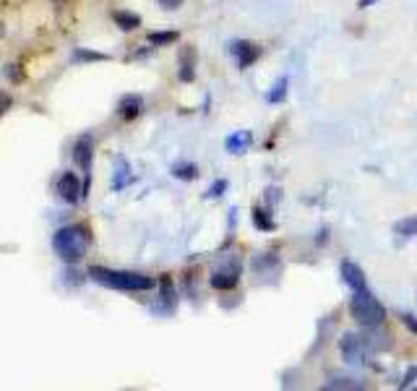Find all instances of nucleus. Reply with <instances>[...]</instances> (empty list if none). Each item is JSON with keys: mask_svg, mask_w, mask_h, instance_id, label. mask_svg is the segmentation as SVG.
<instances>
[{"mask_svg": "<svg viewBox=\"0 0 417 391\" xmlns=\"http://www.w3.org/2000/svg\"><path fill=\"white\" fill-rule=\"evenodd\" d=\"M89 276L97 285L112 287L120 292H143V289H152L154 279L139 272H115V269H104V266H91Z\"/></svg>", "mask_w": 417, "mask_h": 391, "instance_id": "nucleus-1", "label": "nucleus"}, {"mask_svg": "<svg viewBox=\"0 0 417 391\" xmlns=\"http://www.w3.org/2000/svg\"><path fill=\"white\" fill-rule=\"evenodd\" d=\"M52 248L65 263H78L89 248V230L81 224H68L52 235Z\"/></svg>", "mask_w": 417, "mask_h": 391, "instance_id": "nucleus-2", "label": "nucleus"}, {"mask_svg": "<svg viewBox=\"0 0 417 391\" xmlns=\"http://www.w3.org/2000/svg\"><path fill=\"white\" fill-rule=\"evenodd\" d=\"M350 313L352 318L360 326H368V329H376L386 321V308L381 305V300L365 287V289H355L350 300Z\"/></svg>", "mask_w": 417, "mask_h": 391, "instance_id": "nucleus-3", "label": "nucleus"}, {"mask_svg": "<svg viewBox=\"0 0 417 391\" xmlns=\"http://www.w3.org/2000/svg\"><path fill=\"white\" fill-rule=\"evenodd\" d=\"M73 159H76L78 167H84L86 172V180H91V159H94V139H91L89 133L86 136H81L73 146Z\"/></svg>", "mask_w": 417, "mask_h": 391, "instance_id": "nucleus-4", "label": "nucleus"}, {"mask_svg": "<svg viewBox=\"0 0 417 391\" xmlns=\"http://www.w3.org/2000/svg\"><path fill=\"white\" fill-rule=\"evenodd\" d=\"M230 52H233L235 58H237V65H240V68H250V65H253L261 58V47H259V45H253V42H246V39H240V42H233V45H230Z\"/></svg>", "mask_w": 417, "mask_h": 391, "instance_id": "nucleus-5", "label": "nucleus"}, {"mask_svg": "<svg viewBox=\"0 0 417 391\" xmlns=\"http://www.w3.org/2000/svg\"><path fill=\"white\" fill-rule=\"evenodd\" d=\"M58 193H60L65 204H78V198L84 196V191H81V182H78L73 172H63V178L58 180Z\"/></svg>", "mask_w": 417, "mask_h": 391, "instance_id": "nucleus-6", "label": "nucleus"}, {"mask_svg": "<svg viewBox=\"0 0 417 391\" xmlns=\"http://www.w3.org/2000/svg\"><path fill=\"white\" fill-rule=\"evenodd\" d=\"M339 274H342L344 285L350 287L352 292H355V289H365V287H368V279H365L363 269H360L355 261H342V266H339Z\"/></svg>", "mask_w": 417, "mask_h": 391, "instance_id": "nucleus-7", "label": "nucleus"}, {"mask_svg": "<svg viewBox=\"0 0 417 391\" xmlns=\"http://www.w3.org/2000/svg\"><path fill=\"white\" fill-rule=\"evenodd\" d=\"M339 347H342V355H344L347 363H363V357H365L363 337H357V334H344Z\"/></svg>", "mask_w": 417, "mask_h": 391, "instance_id": "nucleus-8", "label": "nucleus"}, {"mask_svg": "<svg viewBox=\"0 0 417 391\" xmlns=\"http://www.w3.org/2000/svg\"><path fill=\"white\" fill-rule=\"evenodd\" d=\"M143 110V99L139 94H126L120 104H117V115L123 117V120H133V117H139Z\"/></svg>", "mask_w": 417, "mask_h": 391, "instance_id": "nucleus-9", "label": "nucleus"}, {"mask_svg": "<svg viewBox=\"0 0 417 391\" xmlns=\"http://www.w3.org/2000/svg\"><path fill=\"white\" fill-rule=\"evenodd\" d=\"M250 141H253V133H250V130H237V133H233V136L224 141V146H227V152H233V154H243L248 146H250Z\"/></svg>", "mask_w": 417, "mask_h": 391, "instance_id": "nucleus-10", "label": "nucleus"}, {"mask_svg": "<svg viewBox=\"0 0 417 391\" xmlns=\"http://www.w3.org/2000/svg\"><path fill=\"white\" fill-rule=\"evenodd\" d=\"M237 279H240V269H233V272H217V274H211L208 285L214 287V289H233V287L237 285Z\"/></svg>", "mask_w": 417, "mask_h": 391, "instance_id": "nucleus-11", "label": "nucleus"}, {"mask_svg": "<svg viewBox=\"0 0 417 391\" xmlns=\"http://www.w3.org/2000/svg\"><path fill=\"white\" fill-rule=\"evenodd\" d=\"M112 21H115L123 32H133L141 26V16L139 13H130V11H112Z\"/></svg>", "mask_w": 417, "mask_h": 391, "instance_id": "nucleus-12", "label": "nucleus"}, {"mask_svg": "<svg viewBox=\"0 0 417 391\" xmlns=\"http://www.w3.org/2000/svg\"><path fill=\"white\" fill-rule=\"evenodd\" d=\"M287 86H289V78L282 76L276 84L272 86V91L266 94V102H272V104H279V102H285L287 99Z\"/></svg>", "mask_w": 417, "mask_h": 391, "instance_id": "nucleus-13", "label": "nucleus"}, {"mask_svg": "<svg viewBox=\"0 0 417 391\" xmlns=\"http://www.w3.org/2000/svg\"><path fill=\"white\" fill-rule=\"evenodd\" d=\"M178 39H180L178 32H152V34H149V45H152V47H167V45L178 42Z\"/></svg>", "mask_w": 417, "mask_h": 391, "instance_id": "nucleus-14", "label": "nucleus"}, {"mask_svg": "<svg viewBox=\"0 0 417 391\" xmlns=\"http://www.w3.org/2000/svg\"><path fill=\"white\" fill-rule=\"evenodd\" d=\"M394 233L402 235V237H415L417 235V214L415 217H407V220H399L394 224Z\"/></svg>", "mask_w": 417, "mask_h": 391, "instance_id": "nucleus-15", "label": "nucleus"}, {"mask_svg": "<svg viewBox=\"0 0 417 391\" xmlns=\"http://www.w3.org/2000/svg\"><path fill=\"white\" fill-rule=\"evenodd\" d=\"M172 175H175L178 180H193L195 175H198V169H195V165H185V162H182V165H175V167H172Z\"/></svg>", "mask_w": 417, "mask_h": 391, "instance_id": "nucleus-16", "label": "nucleus"}, {"mask_svg": "<svg viewBox=\"0 0 417 391\" xmlns=\"http://www.w3.org/2000/svg\"><path fill=\"white\" fill-rule=\"evenodd\" d=\"M253 222H256V227H259V230H266V233H272L274 227H276L272 217H266V211H263V209H253Z\"/></svg>", "mask_w": 417, "mask_h": 391, "instance_id": "nucleus-17", "label": "nucleus"}, {"mask_svg": "<svg viewBox=\"0 0 417 391\" xmlns=\"http://www.w3.org/2000/svg\"><path fill=\"white\" fill-rule=\"evenodd\" d=\"M115 167H117V172H115V182H112V188H115V191H120V188H123V182L128 180V162L117 159Z\"/></svg>", "mask_w": 417, "mask_h": 391, "instance_id": "nucleus-18", "label": "nucleus"}, {"mask_svg": "<svg viewBox=\"0 0 417 391\" xmlns=\"http://www.w3.org/2000/svg\"><path fill=\"white\" fill-rule=\"evenodd\" d=\"M73 60H110V55H102V52H91V50H76L73 52Z\"/></svg>", "mask_w": 417, "mask_h": 391, "instance_id": "nucleus-19", "label": "nucleus"}, {"mask_svg": "<svg viewBox=\"0 0 417 391\" xmlns=\"http://www.w3.org/2000/svg\"><path fill=\"white\" fill-rule=\"evenodd\" d=\"M224 188H227V180H217L206 191V198H217V196H222V191H224Z\"/></svg>", "mask_w": 417, "mask_h": 391, "instance_id": "nucleus-20", "label": "nucleus"}, {"mask_svg": "<svg viewBox=\"0 0 417 391\" xmlns=\"http://www.w3.org/2000/svg\"><path fill=\"white\" fill-rule=\"evenodd\" d=\"M195 78V71H193V63H182V68H180V81H193Z\"/></svg>", "mask_w": 417, "mask_h": 391, "instance_id": "nucleus-21", "label": "nucleus"}, {"mask_svg": "<svg viewBox=\"0 0 417 391\" xmlns=\"http://www.w3.org/2000/svg\"><path fill=\"white\" fill-rule=\"evenodd\" d=\"M159 5L162 8H169V11H175V8H180L182 0H159Z\"/></svg>", "mask_w": 417, "mask_h": 391, "instance_id": "nucleus-22", "label": "nucleus"}, {"mask_svg": "<svg viewBox=\"0 0 417 391\" xmlns=\"http://www.w3.org/2000/svg\"><path fill=\"white\" fill-rule=\"evenodd\" d=\"M402 321L409 326V331H415V334H417V321L412 318V316H409V313H402Z\"/></svg>", "mask_w": 417, "mask_h": 391, "instance_id": "nucleus-23", "label": "nucleus"}, {"mask_svg": "<svg viewBox=\"0 0 417 391\" xmlns=\"http://www.w3.org/2000/svg\"><path fill=\"white\" fill-rule=\"evenodd\" d=\"M417 376V368H409V370H407V378H404V383L402 386H409V383H412V378Z\"/></svg>", "mask_w": 417, "mask_h": 391, "instance_id": "nucleus-24", "label": "nucleus"}, {"mask_svg": "<svg viewBox=\"0 0 417 391\" xmlns=\"http://www.w3.org/2000/svg\"><path fill=\"white\" fill-rule=\"evenodd\" d=\"M373 3H376V0H360V8H370Z\"/></svg>", "mask_w": 417, "mask_h": 391, "instance_id": "nucleus-25", "label": "nucleus"}]
</instances>
